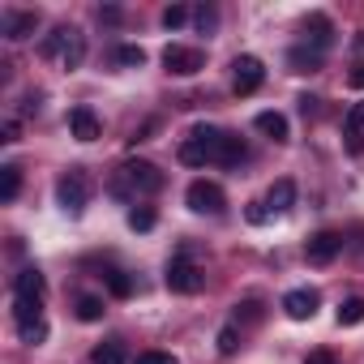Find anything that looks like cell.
Listing matches in <instances>:
<instances>
[{
    "mask_svg": "<svg viewBox=\"0 0 364 364\" xmlns=\"http://www.w3.org/2000/svg\"><path fill=\"white\" fill-rule=\"evenodd\" d=\"M163 189V171L146 159H129L112 171V193L116 198H137V193H159Z\"/></svg>",
    "mask_w": 364,
    "mask_h": 364,
    "instance_id": "obj_1",
    "label": "cell"
},
{
    "mask_svg": "<svg viewBox=\"0 0 364 364\" xmlns=\"http://www.w3.org/2000/svg\"><path fill=\"white\" fill-rule=\"evenodd\" d=\"M219 141H223V129L198 124L185 141H180V163H185V167H206V163H219Z\"/></svg>",
    "mask_w": 364,
    "mask_h": 364,
    "instance_id": "obj_2",
    "label": "cell"
},
{
    "mask_svg": "<svg viewBox=\"0 0 364 364\" xmlns=\"http://www.w3.org/2000/svg\"><path fill=\"white\" fill-rule=\"evenodd\" d=\"M39 52H43V56H56L65 69H77V65L86 60V35H82L77 26H56V31L43 39Z\"/></svg>",
    "mask_w": 364,
    "mask_h": 364,
    "instance_id": "obj_3",
    "label": "cell"
},
{
    "mask_svg": "<svg viewBox=\"0 0 364 364\" xmlns=\"http://www.w3.org/2000/svg\"><path fill=\"white\" fill-rule=\"evenodd\" d=\"M167 287L176 291V296H193V291H202L206 287V274H202V266L189 257V253H176L171 262H167Z\"/></svg>",
    "mask_w": 364,
    "mask_h": 364,
    "instance_id": "obj_4",
    "label": "cell"
},
{
    "mask_svg": "<svg viewBox=\"0 0 364 364\" xmlns=\"http://www.w3.org/2000/svg\"><path fill=\"white\" fill-rule=\"evenodd\" d=\"M56 202H60V210H69V215H82V210H86V202H90V176H86L82 167H69V171L56 180Z\"/></svg>",
    "mask_w": 364,
    "mask_h": 364,
    "instance_id": "obj_5",
    "label": "cell"
},
{
    "mask_svg": "<svg viewBox=\"0 0 364 364\" xmlns=\"http://www.w3.org/2000/svg\"><path fill=\"white\" fill-rule=\"evenodd\" d=\"M185 202L198 215H223V206H228V198H223V189L215 185V180H193L189 193H185Z\"/></svg>",
    "mask_w": 364,
    "mask_h": 364,
    "instance_id": "obj_6",
    "label": "cell"
},
{
    "mask_svg": "<svg viewBox=\"0 0 364 364\" xmlns=\"http://www.w3.org/2000/svg\"><path fill=\"white\" fill-rule=\"evenodd\" d=\"M14 317H18V334H22V343H43V338H48L43 304H26V300H14Z\"/></svg>",
    "mask_w": 364,
    "mask_h": 364,
    "instance_id": "obj_7",
    "label": "cell"
},
{
    "mask_svg": "<svg viewBox=\"0 0 364 364\" xmlns=\"http://www.w3.org/2000/svg\"><path fill=\"white\" fill-rule=\"evenodd\" d=\"M202 65H206V56H202L198 48H185V43H171V48L163 52V69L176 73V77H193Z\"/></svg>",
    "mask_w": 364,
    "mask_h": 364,
    "instance_id": "obj_8",
    "label": "cell"
},
{
    "mask_svg": "<svg viewBox=\"0 0 364 364\" xmlns=\"http://www.w3.org/2000/svg\"><path fill=\"white\" fill-rule=\"evenodd\" d=\"M236 73H232V86H236V95H253L262 82H266V65L257 60V56H236V65H232Z\"/></svg>",
    "mask_w": 364,
    "mask_h": 364,
    "instance_id": "obj_9",
    "label": "cell"
},
{
    "mask_svg": "<svg viewBox=\"0 0 364 364\" xmlns=\"http://www.w3.org/2000/svg\"><path fill=\"white\" fill-rule=\"evenodd\" d=\"M317 309H321V296H317L313 287H296V291L283 296V313H287L291 321H313Z\"/></svg>",
    "mask_w": 364,
    "mask_h": 364,
    "instance_id": "obj_10",
    "label": "cell"
},
{
    "mask_svg": "<svg viewBox=\"0 0 364 364\" xmlns=\"http://www.w3.org/2000/svg\"><path fill=\"white\" fill-rule=\"evenodd\" d=\"M338 253H343V236H338V232H317V236H309V245H304V257H309L313 266H330Z\"/></svg>",
    "mask_w": 364,
    "mask_h": 364,
    "instance_id": "obj_11",
    "label": "cell"
},
{
    "mask_svg": "<svg viewBox=\"0 0 364 364\" xmlns=\"http://www.w3.org/2000/svg\"><path fill=\"white\" fill-rule=\"evenodd\" d=\"M43 296H48V279H43L35 266H26V270H18V274H14V300L43 304Z\"/></svg>",
    "mask_w": 364,
    "mask_h": 364,
    "instance_id": "obj_12",
    "label": "cell"
},
{
    "mask_svg": "<svg viewBox=\"0 0 364 364\" xmlns=\"http://www.w3.org/2000/svg\"><path fill=\"white\" fill-rule=\"evenodd\" d=\"M291 206H296V185L283 176V180H274L270 193H266V210H270V215H287Z\"/></svg>",
    "mask_w": 364,
    "mask_h": 364,
    "instance_id": "obj_13",
    "label": "cell"
},
{
    "mask_svg": "<svg viewBox=\"0 0 364 364\" xmlns=\"http://www.w3.org/2000/svg\"><path fill=\"white\" fill-rule=\"evenodd\" d=\"M69 133H73L77 141H95V137H99V116H95L90 107H73V112H69Z\"/></svg>",
    "mask_w": 364,
    "mask_h": 364,
    "instance_id": "obj_14",
    "label": "cell"
},
{
    "mask_svg": "<svg viewBox=\"0 0 364 364\" xmlns=\"http://www.w3.org/2000/svg\"><path fill=\"white\" fill-rule=\"evenodd\" d=\"M343 137H347L351 154H360V150H364V103H355V107L347 112V120H343Z\"/></svg>",
    "mask_w": 364,
    "mask_h": 364,
    "instance_id": "obj_15",
    "label": "cell"
},
{
    "mask_svg": "<svg viewBox=\"0 0 364 364\" xmlns=\"http://www.w3.org/2000/svg\"><path fill=\"white\" fill-rule=\"evenodd\" d=\"M304 35L313 39V52H326V48L334 43V26H330V18H321V14H313V18L304 22Z\"/></svg>",
    "mask_w": 364,
    "mask_h": 364,
    "instance_id": "obj_16",
    "label": "cell"
},
{
    "mask_svg": "<svg viewBox=\"0 0 364 364\" xmlns=\"http://www.w3.org/2000/svg\"><path fill=\"white\" fill-rule=\"evenodd\" d=\"M253 124H257V133H266L270 141H287V137H291V133H287V116H283V112H262Z\"/></svg>",
    "mask_w": 364,
    "mask_h": 364,
    "instance_id": "obj_17",
    "label": "cell"
},
{
    "mask_svg": "<svg viewBox=\"0 0 364 364\" xmlns=\"http://www.w3.org/2000/svg\"><path fill=\"white\" fill-rule=\"evenodd\" d=\"M18 193H22V167L5 163L0 167V202H18Z\"/></svg>",
    "mask_w": 364,
    "mask_h": 364,
    "instance_id": "obj_18",
    "label": "cell"
},
{
    "mask_svg": "<svg viewBox=\"0 0 364 364\" xmlns=\"http://www.w3.org/2000/svg\"><path fill=\"white\" fill-rule=\"evenodd\" d=\"M35 26H39V14H31V9L5 18V35L9 39H26V35H35Z\"/></svg>",
    "mask_w": 364,
    "mask_h": 364,
    "instance_id": "obj_19",
    "label": "cell"
},
{
    "mask_svg": "<svg viewBox=\"0 0 364 364\" xmlns=\"http://www.w3.org/2000/svg\"><path fill=\"white\" fill-rule=\"evenodd\" d=\"M287 65H291L296 73H317V69H321V52H309V48H291V52H287Z\"/></svg>",
    "mask_w": 364,
    "mask_h": 364,
    "instance_id": "obj_20",
    "label": "cell"
},
{
    "mask_svg": "<svg viewBox=\"0 0 364 364\" xmlns=\"http://www.w3.org/2000/svg\"><path fill=\"white\" fill-rule=\"evenodd\" d=\"M90 364H124V343L120 338H107L90 351Z\"/></svg>",
    "mask_w": 364,
    "mask_h": 364,
    "instance_id": "obj_21",
    "label": "cell"
},
{
    "mask_svg": "<svg viewBox=\"0 0 364 364\" xmlns=\"http://www.w3.org/2000/svg\"><path fill=\"white\" fill-rule=\"evenodd\" d=\"M245 159V141L236 137V133H223V141H219V163L223 167H236Z\"/></svg>",
    "mask_w": 364,
    "mask_h": 364,
    "instance_id": "obj_22",
    "label": "cell"
},
{
    "mask_svg": "<svg viewBox=\"0 0 364 364\" xmlns=\"http://www.w3.org/2000/svg\"><path fill=\"white\" fill-rule=\"evenodd\" d=\"M360 321H364V300H360V296L343 300V304H338V326H360Z\"/></svg>",
    "mask_w": 364,
    "mask_h": 364,
    "instance_id": "obj_23",
    "label": "cell"
},
{
    "mask_svg": "<svg viewBox=\"0 0 364 364\" xmlns=\"http://www.w3.org/2000/svg\"><path fill=\"white\" fill-rule=\"evenodd\" d=\"M103 279H107L112 296H120V300H129V296H133V279H129L124 270H103Z\"/></svg>",
    "mask_w": 364,
    "mask_h": 364,
    "instance_id": "obj_24",
    "label": "cell"
},
{
    "mask_svg": "<svg viewBox=\"0 0 364 364\" xmlns=\"http://www.w3.org/2000/svg\"><path fill=\"white\" fill-rule=\"evenodd\" d=\"M77 317L82 321H99L103 317V300L99 296H77Z\"/></svg>",
    "mask_w": 364,
    "mask_h": 364,
    "instance_id": "obj_25",
    "label": "cell"
},
{
    "mask_svg": "<svg viewBox=\"0 0 364 364\" xmlns=\"http://www.w3.org/2000/svg\"><path fill=\"white\" fill-rule=\"evenodd\" d=\"M129 228H133V232H150V228H154V210H150V206H133V210H129Z\"/></svg>",
    "mask_w": 364,
    "mask_h": 364,
    "instance_id": "obj_26",
    "label": "cell"
},
{
    "mask_svg": "<svg viewBox=\"0 0 364 364\" xmlns=\"http://www.w3.org/2000/svg\"><path fill=\"white\" fill-rule=\"evenodd\" d=\"M219 351L223 355H236L240 351V326H223L219 330Z\"/></svg>",
    "mask_w": 364,
    "mask_h": 364,
    "instance_id": "obj_27",
    "label": "cell"
},
{
    "mask_svg": "<svg viewBox=\"0 0 364 364\" xmlns=\"http://www.w3.org/2000/svg\"><path fill=\"white\" fill-rule=\"evenodd\" d=\"M116 65H124V69H141V65H146V52H141V48H116Z\"/></svg>",
    "mask_w": 364,
    "mask_h": 364,
    "instance_id": "obj_28",
    "label": "cell"
},
{
    "mask_svg": "<svg viewBox=\"0 0 364 364\" xmlns=\"http://www.w3.org/2000/svg\"><path fill=\"white\" fill-rule=\"evenodd\" d=\"M185 22H189V9H185V5H167V9H163V26H167V31H180Z\"/></svg>",
    "mask_w": 364,
    "mask_h": 364,
    "instance_id": "obj_29",
    "label": "cell"
},
{
    "mask_svg": "<svg viewBox=\"0 0 364 364\" xmlns=\"http://www.w3.org/2000/svg\"><path fill=\"white\" fill-rule=\"evenodd\" d=\"M193 22H198V31H202V35H210V31H215V26H219V14H215V9H210V5H202V9H198V14H193Z\"/></svg>",
    "mask_w": 364,
    "mask_h": 364,
    "instance_id": "obj_30",
    "label": "cell"
},
{
    "mask_svg": "<svg viewBox=\"0 0 364 364\" xmlns=\"http://www.w3.org/2000/svg\"><path fill=\"white\" fill-rule=\"evenodd\" d=\"M133 364H180L176 355H167V351H141Z\"/></svg>",
    "mask_w": 364,
    "mask_h": 364,
    "instance_id": "obj_31",
    "label": "cell"
},
{
    "mask_svg": "<svg viewBox=\"0 0 364 364\" xmlns=\"http://www.w3.org/2000/svg\"><path fill=\"white\" fill-rule=\"evenodd\" d=\"M236 317H245V321H262V304H257V300H245V304H236Z\"/></svg>",
    "mask_w": 364,
    "mask_h": 364,
    "instance_id": "obj_32",
    "label": "cell"
},
{
    "mask_svg": "<svg viewBox=\"0 0 364 364\" xmlns=\"http://www.w3.org/2000/svg\"><path fill=\"white\" fill-rule=\"evenodd\" d=\"M266 219H270L266 202H249V223H266Z\"/></svg>",
    "mask_w": 364,
    "mask_h": 364,
    "instance_id": "obj_33",
    "label": "cell"
},
{
    "mask_svg": "<svg viewBox=\"0 0 364 364\" xmlns=\"http://www.w3.org/2000/svg\"><path fill=\"white\" fill-rule=\"evenodd\" d=\"M347 86L364 90V60H360V65H351V73H347Z\"/></svg>",
    "mask_w": 364,
    "mask_h": 364,
    "instance_id": "obj_34",
    "label": "cell"
},
{
    "mask_svg": "<svg viewBox=\"0 0 364 364\" xmlns=\"http://www.w3.org/2000/svg\"><path fill=\"white\" fill-rule=\"evenodd\" d=\"M300 112H304V116H317V99H313V95H300Z\"/></svg>",
    "mask_w": 364,
    "mask_h": 364,
    "instance_id": "obj_35",
    "label": "cell"
},
{
    "mask_svg": "<svg viewBox=\"0 0 364 364\" xmlns=\"http://www.w3.org/2000/svg\"><path fill=\"white\" fill-rule=\"evenodd\" d=\"M18 133H22L18 120H9V124H5V137H0V141H18Z\"/></svg>",
    "mask_w": 364,
    "mask_h": 364,
    "instance_id": "obj_36",
    "label": "cell"
},
{
    "mask_svg": "<svg viewBox=\"0 0 364 364\" xmlns=\"http://www.w3.org/2000/svg\"><path fill=\"white\" fill-rule=\"evenodd\" d=\"M309 364H334V360H330V351H313V355H309Z\"/></svg>",
    "mask_w": 364,
    "mask_h": 364,
    "instance_id": "obj_37",
    "label": "cell"
}]
</instances>
